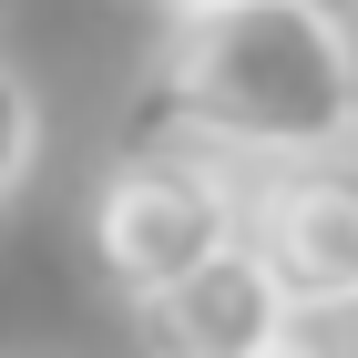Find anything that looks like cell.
Wrapping results in <instances>:
<instances>
[{
    "label": "cell",
    "instance_id": "9c48e42d",
    "mask_svg": "<svg viewBox=\"0 0 358 358\" xmlns=\"http://www.w3.org/2000/svg\"><path fill=\"white\" fill-rule=\"evenodd\" d=\"M174 10H185V0H174Z\"/></svg>",
    "mask_w": 358,
    "mask_h": 358
},
{
    "label": "cell",
    "instance_id": "8992f818",
    "mask_svg": "<svg viewBox=\"0 0 358 358\" xmlns=\"http://www.w3.org/2000/svg\"><path fill=\"white\" fill-rule=\"evenodd\" d=\"M31 143H41V123H31V83L0 62V194L31 174Z\"/></svg>",
    "mask_w": 358,
    "mask_h": 358
},
{
    "label": "cell",
    "instance_id": "7a4b0ae2",
    "mask_svg": "<svg viewBox=\"0 0 358 358\" xmlns=\"http://www.w3.org/2000/svg\"><path fill=\"white\" fill-rule=\"evenodd\" d=\"M83 236H92V266L113 276V297L134 307L236 246V164L194 154V143H134L92 174Z\"/></svg>",
    "mask_w": 358,
    "mask_h": 358
},
{
    "label": "cell",
    "instance_id": "ba28073f",
    "mask_svg": "<svg viewBox=\"0 0 358 358\" xmlns=\"http://www.w3.org/2000/svg\"><path fill=\"white\" fill-rule=\"evenodd\" d=\"M266 358H297V348H266Z\"/></svg>",
    "mask_w": 358,
    "mask_h": 358
},
{
    "label": "cell",
    "instance_id": "3957f363",
    "mask_svg": "<svg viewBox=\"0 0 358 358\" xmlns=\"http://www.w3.org/2000/svg\"><path fill=\"white\" fill-rule=\"evenodd\" d=\"M236 246L276 276L287 317L358 287V143L236 174Z\"/></svg>",
    "mask_w": 358,
    "mask_h": 358
},
{
    "label": "cell",
    "instance_id": "5b68a950",
    "mask_svg": "<svg viewBox=\"0 0 358 358\" xmlns=\"http://www.w3.org/2000/svg\"><path fill=\"white\" fill-rule=\"evenodd\" d=\"M287 348H297V358H358V287L297 307V317H287Z\"/></svg>",
    "mask_w": 358,
    "mask_h": 358
},
{
    "label": "cell",
    "instance_id": "277c9868",
    "mask_svg": "<svg viewBox=\"0 0 358 358\" xmlns=\"http://www.w3.org/2000/svg\"><path fill=\"white\" fill-rule=\"evenodd\" d=\"M134 348L143 358H266L287 348V297L246 246L185 266L174 287L134 297Z\"/></svg>",
    "mask_w": 358,
    "mask_h": 358
},
{
    "label": "cell",
    "instance_id": "6da1fadb",
    "mask_svg": "<svg viewBox=\"0 0 358 358\" xmlns=\"http://www.w3.org/2000/svg\"><path fill=\"white\" fill-rule=\"evenodd\" d=\"M143 143L215 164H287L348 143V21L338 0H185L143 72Z\"/></svg>",
    "mask_w": 358,
    "mask_h": 358
},
{
    "label": "cell",
    "instance_id": "52a82bcc",
    "mask_svg": "<svg viewBox=\"0 0 358 358\" xmlns=\"http://www.w3.org/2000/svg\"><path fill=\"white\" fill-rule=\"evenodd\" d=\"M348 143H358V21H348Z\"/></svg>",
    "mask_w": 358,
    "mask_h": 358
}]
</instances>
